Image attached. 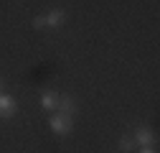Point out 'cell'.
<instances>
[{
	"mask_svg": "<svg viewBox=\"0 0 160 153\" xmlns=\"http://www.w3.org/2000/svg\"><path fill=\"white\" fill-rule=\"evenodd\" d=\"M71 115H64V112H56L48 118V128L56 133V135H69L71 133Z\"/></svg>",
	"mask_w": 160,
	"mask_h": 153,
	"instance_id": "obj_1",
	"label": "cell"
},
{
	"mask_svg": "<svg viewBox=\"0 0 160 153\" xmlns=\"http://www.w3.org/2000/svg\"><path fill=\"white\" fill-rule=\"evenodd\" d=\"M135 145H140V148H142V145H152L155 143V133L150 130V128H145V125H140L137 130H135Z\"/></svg>",
	"mask_w": 160,
	"mask_h": 153,
	"instance_id": "obj_2",
	"label": "cell"
},
{
	"mask_svg": "<svg viewBox=\"0 0 160 153\" xmlns=\"http://www.w3.org/2000/svg\"><path fill=\"white\" fill-rule=\"evenodd\" d=\"M13 115H15V100L0 92V118H13Z\"/></svg>",
	"mask_w": 160,
	"mask_h": 153,
	"instance_id": "obj_3",
	"label": "cell"
},
{
	"mask_svg": "<svg viewBox=\"0 0 160 153\" xmlns=\"http://www.w3.org/2000/svg\"><path fill=\"white\" fill-rule=\"evenodd\" d=\"M58 97H61L58 92H53V89H43V92H41V107H43V110H56Z\"/></svg>",
	"mask_w": 160,
	"mask_h": 153,
	"instance_id": "obj_4",
	"label": "cell"
},
{
	"mask_svg": "<svg viewBox=\"0 0 160 153\" xmlns=\"http://www.w3.org/2000/svg\"><path fill=\"white\" fill-rule=\"evenodd\" d=\"M56 107L61 110L64 115H74V112H76V102H74V97H69V94L58 97V105H56Z\"/></svg>",
	"mask_w": 160,
	"mask_h": 153,
	"instance_id": "obj_5",
	"label": "cell"
},
{
	"mask_svg": "<svg viewBox=\"0 0 160 153\" xmlns=\"http://www.w3.org/2000/svg\"><path fill=\"white\" fill-rule=\"evenodd\" d=\"M64 21H66V13L58 10V8L51 10V13H46V26H53V28H56V26H61Z\"/></svg>",
	"mask_w": 160,
	"mask_h": 153,
	"instance_id": "obj_6",
	"label": "cell"
},
{
	"mask_svg": "<svg viewBox=\"0 0 160 153\" xmlns=\"http://www.w3.org/2000/svg\"><path fill=\"white\" fill-rule=\"evenodd\" d=\"M132 148H135V138H132V135H122V138H119V150L130 153Z\"/></svg>",
	"mask_w": 160,
	"mask_h": 153,
	"instance_id": "obj_7",
	"label": "cell"
},
{
	"mask_svg": "<svg viewBox=\"0 0 160 153\" xmlns=\"http://www.w3.org/2000/svg\"><path fill=\"white\" fill-rule=\"evenodd\" d=\"M46 26V15H38V18H33V28H43Z\"/></svg>",
	"mask_w": 160,
	"mask_h": 153,
	"instance_id": "obj_8",
	"label": "cell"
},
{
	"mask_svg": "<svg viewBox=\"0 0 160 153\" xmlns=\"http://www.w3.org/2000/svg\"><path fill=\"white\" fill-rule=\"evenodd\" d=\"M137 153H155V148H152V145H142Z\"/></svg>",
	"mask_w": 160,
	"mask_h": 153,
	"instance_id": "obj_9",
	"label": "cell"
},
{
	"mask_svg": "<svg viewBox=\"0 0 160 153\" xmlns=\"http://www.w3.org/2000/svg\"><path fill=\"white\" fill-rule=\"evenodd\" d=\"M0 92H3V84H0Z\"/></svg>",
	"mask_w": 160,
	"mask_h": 153,
	"instance_id": "obj_10",
	"label": "cell"
}]
</instances>
